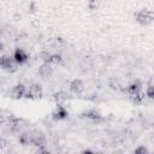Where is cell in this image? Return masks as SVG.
Instances as JSON below:
<instances>
[{
	"label": "cell",
	"mask_w": 154,
	"mask_h": 154,
	"mask_svg": "<svg viewBox=\"0 0 154 154\" xmlns=\"http://www.w3.org/2000/svg\"><path fill=\"white\" fill-rule=\"evenodd\" d=\"M135 19L141 25H149L150 23L154 22V12L150 10H147V8L140 10L138 12H136Z\"/></svg>",
	"instance_id": "obj_1"
},
{
	"label": "cell",
	"mask_w": 154,
	"mask_h": 154,
	"mask_svg": "<svg viewBox=\"0 0 154 154\" xmlns=\"http://www.w3.org/2000/svg\"><path fill=\"white\" fill-rule=\"evenodd\" d=\"M81 154H94L91 150H89V149H85V150H83Z\"/></svg>",
	"instance_id": "obj_20"
},
{
	"label": "cell",
	"mask_w": 154,
	"mask_h": 154,
	"mask_svg": "<svg viewBox=\"0 0 154 154\" xmlns=\"http://www.w3.org/2000/svg\"><path fill=\"white\" fill-rule=\"evenodd\" d=\"M88 5H89V8H90V10H95V8L97 7V2H96V1H89Z\"/></svg>",
	"instance_id": "obj_19"
},
{
	"label": "cell",
	"mask_w": 154,
	"mask_h": 154,
	"mask_svg": "<svg viewBox=\"0 0 154 154\" xmlns=\"http://www.w3.org/2000/svg\"><path fill=\"white\" fill-rule=\"evenodd\" d=\"M37 154H51V152L48 149H46V147H43V148H38Z\"/></svg>",
	"instance_id": "obj_18"
},
{
	"label": "cell",
	"mask_w": 154,
	"mask_h": 154,
	"mask_svg": "<svg viewBox=\"0 0 154 154\" xmlns=\"http://www.w3.org/2000/svg\"><path fill=\"white\" fill-rule=\"evenodd\" d=\"M30 144L37 147V148H43L46 144V138L45 135L42 132L38 131H34L32 134H30Z\"/></svg>",
	"instance_id": "obj_4"
},
{
	"label": "cell",
	"mask_w": 154,
	"mask_h": 154,
	"mask_svg": "<svg viewBox=\"0 0 154 154\" xmlns=\"http://www.w3.org/2000/svg\"><path fill=\"white\" fill-rule=\"evenodd\" d=\"M12 57H13V59L16 60V63H17L18 65H22V64L26 63L28 59H29V55H28L22 48H16Z\"/></svg>",
	"instance_id": "obj_5"
},
{
	"label": "cell",
	"mask_w": 154,
	"mask_h": 154,
	"mask_svg": "<svg viewBox=\"0 0 154 154\" xmlns=\"http://www.w3.org/2000/svg\"><path fill=\"white\" fill-rule=\"evenodd\" d=\"M142 90V87H141V83L140 82H132L130 83L128 87H126V93L128 95H131V94H135L137 91Z\"/></svg>",
	"instance_id": "obj_12"
},
{
	"label": "cell",
	"mask_w": 154,
	"mask_h": 154,
	"mask_svg": "<svg viewBox=\"0 0 154 154\" xmlns=\"http://www.w3.org/2000/svg\"><path fill=\"white\" fill-rule=\"evenodd\" d=\"M53 72V67L48 64H42L38 69V73L42 76V77H49Z\"/></svg>",
	"instance_id": "obj_11"
},
{
	"label": "cell",
	"mask_w": 154,
	"mask_h": 154,
	"mask_svg": "<svg viewBox=\"0 0 154 154\" xmlns=\"http://www.w3.org/2000/svg\"><path fill=\"white\" fill-rule=\"evenodd\" d=\"M1 66H2V69H5L6 71H8V72H14V71H17V66H18V64L16 63V60L13 59V57H11V55H2L1 57Z\"/></svg>",
	"instance_id": "obj_2"
},
{
	"label": "cell",
	"mask_w": 154,
	"mask_h": 154,
	"mask_svg": "<svg viewBox=\"0 0 154 154\" xmlns=\"http://www.w3.org/2000/svg\"><path fill=\"white\" fill-rule=\"evenodd\" d=\"M129 97H130V100H131L134 103H142L143 100H144V93H143L142 90H140V91H137V93H135V94L129 95Z\"/></svg>",
	"instance_id": "obj_13"
},
{
	"label": "cell",
	"mask_w": 154,
	"mask_h": 154,
	"mask_svg": "<svg viewBox=\"0 0 154 154\" xmlns=\"http://www.w3.org/2000/svg\"><path fill=\"white\" fill-rule=\"evenodd\" d=\"M43 95L42 88L38 84H31L25 94V99H30V100H35V99H41Z\"/></svg>",
	"instance_id": "obj_3"
},
{
	"label": "cell",
	"mask_w": 154,
	"mask_h": 154,
	"mask_svg": "<svg viewBox=\"0 0 154 154\" xmlns=\"http://www.w3.org/2000/svg\"><path fill=\"white\" fill-rule=\"evenodd\" d=\"M146 96H148L149 99L154 100V84H149L146 89Z\"/></svg>",
	"instance_id": "obj_15"
},
{
	"label": "cell",
	"mask_w": 154,
	"mask_h": 154,
	"mask_svg": "<svg viewBox=\"0 0 154 154\" xmlns=\"http://www.w3.org/2000/svg\"><path fill=\"white\" fill-rule=\"evenodd\" d=\"M83 116H84L85 118L93 120V122H101V120H102L101 113H100L99 111H96V109H89V111H87Z\"/></svg>",
	"instance_id": "obj_9"
},
{
	"label": "cell",
	"mask_w": 154,
	"mask_h": 154,
	"mask_svg": "<svg viewBox=\"0 0 154 154\" xmlns=\"http://www.w3.org/2000/svg\"><path fill=\"white\" fill-rule=\"evenodd\" d=\"M84 90V83L78 79V78H75L70 82V91L73 93V94H81L83 93Z\"/></svg>",
	"instance_id": "obj_8"
},
{
	"label": "cell",
	"mask_w": 154,
	"mask_h": 154,
	"mask_svg": "<svg viewBox=\"0 0 154 154\" xmlns=\"http://www.w3.org/2000/svg\"><path fill=\"white\" fill-rule=\"evenodd\" d=\"M153 154H154V153H153Z\"/></svg>",
	"instance_id": "obj_21"
},
{
	"label": "cell",
	"mask_w": 154,
	"mask_h": 154,
	"mask_svg": "<svg viewBox=\"0 0 154 154\" xmlns=\"http://www.w3.org/2000/svg\"><path fill=\"white\" fill-rule=\"evenodd\" d=\"M134 154H148V149H147L144 146H138V147L135 149Z\"/></svg>",
	"instance_id": "obj_17"
},
{
	"label": "cell",
	"mask_w": 154,
	"mask_h": 154,
	"mask_svg": "<svg viewBox=\"0 0 154 154\" xmlns=\"http://www.w3.org/2000/svg\"><path fill=\"white\" fill-rule=\"evenodd\" d=\"M61 61H63V58L60 54H51V57L46 64H48L51 66H57V65L61 64Z\"/></svg>",
	"instance_id": "obj_14"
},
{
	"label": "cell",
	"mask_w": 154,
	"mask_h": 154,
	"mask_svg": "<svg viewBox=\"0 0 154 154\" xmlns=\"http://www.w3.org/2000/svg\"><path fill=\"white\" fill-rule=\"evenodd\" d=\"M52 99H53V101L57 102V105H61L63 102H65L69 99V95H67V93H65L63 90H59V91H57V93L53 94Z\"/></svg>",
	"instance_id": "obj_10"
},
{
	"label": "cell",
	"mask_w": 154,
	"mask_h": 154,
	"mask_svg": "<svg viewBox=\"0 0 154 154\" xmlns=\"http://www.w3.org/2000/svg\"><path fill=\"white\" fill-rule=\"evenodd\" d=\"M67 111H66V108L63 106V105H57V107H55V109L53 111V113H52V118L54 119V120H63V119H65V118H67Z\"/></svg>",
	"instance_id": "obj_6"
},
{
	"label": "cell",
	"mask_w": 154,
	"mask_h": 154,
	"mask_svg": "<svg viewBox=\"0 0 154 154\" xmlns=\"http://www.w3.org/2000/svg\"><path fill=\"white\" fill-rule=\"evenodd\" d=\"M26 88H25V85L24 84H22V83H18L17 85H14L13 87V89H12V97L13 99H16V100H19V99H22V97H24L25 96V94H26Z\"/></svg>",
	"instance_id": "obj_7"
},
{
	"label": "cell",
	"mask_w": 154,
	"mask_h": 154,
	"mask_svg": "<svg viewBox=\"0 0 154 154\" xmlns=\"http://www.w3.org/2000/svg\"><path fill=\"white\" fill-rule=\"evenodd\" d=\"M19 142H20L22 144H30V135H28V134H23V135H20V137H19Z\"/></svg>",
	"instance_id": "obj_16"
}]
</instances>
